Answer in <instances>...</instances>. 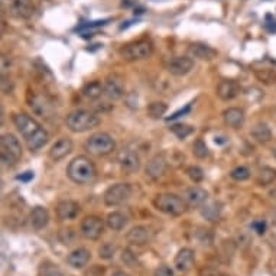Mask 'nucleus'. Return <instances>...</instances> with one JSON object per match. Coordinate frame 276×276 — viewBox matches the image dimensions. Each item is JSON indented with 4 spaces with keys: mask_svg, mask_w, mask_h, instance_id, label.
I'll list each match as a JSON object with an SVG mask.
<instances>
[{
    "mask_svg": "<svg viewBox=\"0 0 276 276\" xmlns=\"http://www.w3.org/2000/svg\"><path fill=\"white\" fill-rule=\"evenodd\" d=\"M186 175L195 184H198V183H201L204 180V171L200 166H197V165H192V166L186 168Z\"/></svg>",
    "mask_w": 276,
    "mask_h": 276,
    "instance_id": "35",
    "label": "nucleus"
},
{
    "mask_svg": "<svg viewBox=\"0 0 276 276\" xmlns=\"http://www.w3.org/2000/svg\"><path fill=\"white\" fill-rule=\"evenodd\" d=\"M55 213L61 221H72L80 214V206L72 200H62L55 206Z\"/></svg>",
    "mask_w": 276,
    "mask_h": 276,
    "instance_id": "17",
    "label": "nucleus"
},
{
    "mask_svg": "<svg viewBox=\"0 0 276 276\" xmlns=\"http://www.w3.org/2000/svg\"><path fill=\"white\" fill-rule=\"evenodd\" d=\"M74 148V143L69 138H61L58 139L49 149V158L54 161V162H60L64 158H67L68 155L71 154Z\"/></svg>",
    "mask_w": 276,
    "mask_h": 276,
    "instance_id": "21",
    "label": "nucleus"
},
{
    "mask_svg": "<svg viewBox=\"0 0 276 276\" xmlns=\"http://www.w3.org/2000/svg\"><path fill=\"white\" fill-rule=\"evenodd\" d=\"M223 120L231 129H242L246 122L245 112L239 107H229L223 112Z\"/></svg>",
    "mask_w": 276,
    "mask_h": 276,
    "instance_id": "24",
    "label": "nucleus"
},
{
    "mask_svg": "<svg viewBox=\"0 0 276 276\" xmlns=\"http://www.w3.org/2000/svg\"><path fill=\"white\" fill-rule=\"evenodd\" d=\"M31 109L41 117H45L46 115H49L51 112V104L48 103V100L45 97H39V95H33L31 100Z\"/></svg>",
    "mask_w": 276,
    "mask_h": 276,
    "instance_id": "30",
    "label": "nucleus"
},
{
    "mask_svg": "<svg viewBox=\"0 0 276 276\" xmlns=\"http://www.w3.org/2000/svg\"><path fill=\"white\" fill-rule=\"evenodd\" d=\"M7 10L16 19H29L35 7L32 0H7Z\"/></svg>",
    "mask_w": 276,
    "mask_h": 276,
    "instance_id": "13",
    "label": "nucleus"
},
{
    "mask_svg": "<svg viewBox=\"0 0 276 276\" xmlns=\"http://www.w3.org/2000/svg\"><path fill=\"white\" fill-rule=\"evenodd\" d=\"M12 120H13L15 127L18 129V132L25 139L29 151L36 152L48 143V140H49L48 132L32 116L26 115V113H15Z\"/></svg>",
    "mask_w": 276,
    "mask_h": 276,
    "instance_id": "1",
    "label": "nucleus"
},
{
    "mask_svg": "<svg viewBox=\"0 0 276 276\" xmlns=\"http://www.w3.org/2000/svg\"><path fill=\"white\" fill-rule=\"evenodd\" d=\"M44 266V265H42ZM42 275L44 276H64L62 275V272L57 268V265H51L49 263V266H44V272H42Z\"/></svg>",
    "mask_w": 276,
    "mask_h": 276,
    "instance_id": "39",
    "label": "nucleus"
},
{
    "mask_svg": "<svg viewBox=\"0 0 276 276\" xmlns=\"http://www.w3.org/2000/svg\"><path fill=\"white\" fill-rule=\"evenodd\" d=\"M250 136L257 142V143H268L272 140V130L266 123H256L252 130H250Z\"/></svg>",
    "mask_w": 276,
    "mask_h": 276,
    "instance_id": "25",
    "label": "nucleus"
},
{
    "mask_svg": "<svg viewBox=\"0 0 276 276\" xmlns=\"http://www.w3.org/2000/svg\"><path fill=\"white\" fill-rule=\"evenodd\" d=\"M49 223V213L45 207L36 206L32 208V211L29 213V226L35 231H41L44 230Z\"/></svg>",
    "mask_w": 276,
    "mask_h": 276,
    "instance_id": "23",
    "label": "nucleus"
},
{
    "mask_svg": "<svg viewBox=\"0 0 276 276\" xmlns=\"http://www.w3.org/2000/svg\"><path fill=\"white\" fill-rule=\"evenodd\" d=\"M166 168H168V163L163 155H154L145 166V175L151 180H159L161 177L165 175Z\"/></svg>",
    "mask_w": 276,
    "mask_h": 276,
    "instance_id": "16",
    "label": "nucleus"
},
{
    "mask_svg": "<svg viewBox=\"0 0 276 276\" xmlns=\"http://www.w3.org/2000/svg\"><path fill=\"white\" fill-rule=\"evenodd\" d=\"M189 109H191V104H186V106H185V109H183V110H180V112H177L175 115H172V116L169 117V120H174V119H178V117H180L181 115L184 116L185 113H188V112H189Z\"/></svg>",
    "mask_w": 276,
    "mask_h": 276,
    "instance_id": "44",
    "label": "nucleus"
},
{
    "mask_svg": "<svg viewBox=\"0 0 276 276\" xmlns=\"http://www.w3.org/2000/svg\"><path fill=\"white\" fill-rule=\"evenodd\" d=\"M104 272H106V269L103 266L94 265L89 271H86V275L84 276H104Z\"/></svg>",
    "mask_w": 276,
    "mask_h": 276,
    "instance_id": "41",
    "label": "nucleus"
},
{
    "mask_svg": "<svg viewBox=\"0 0 276 276\" xmlns=\"http://www.w3.org/2000/svg\"><path fill=\"white\" fill-rule=\"evenodd\" d=\"M22 158V145L19 139L12 133L1 135L0 139V159L1 163L7 168L15 166Z\"/></svg>",
    "mask_w": 276,
    "mask_h": 276,
    "instance_id": "5",
    "label": "nucleus"
},
{
    "mask_svg": "<svg viewBox=\"0 0 276 276\" xmlns=\"http://www.w3.org/2000/svg\"><path fill=\"white\" fill-rule=\"evenodd\" d=\"M106 223L97 215H87L80 224V233L87 240H98L104 233Z\"/></svg>",
    "mask_w": 276,
    "mask_h": 276,
    "instance_id": "9",
    "label": "nucleus"
},
{
    "mask_svg": "<svg viewBox=\"0 0 276 276\" xmlns=\"http://www.w3.org/2000/svg\"><path fill=\"white\" fill-rule=\"evenodd\" d=\"M154 207L158 211L171 215V217H180V215L184 214L188 208L183 197H180L177 194H171V192L156 195L154 200Z\"/></svg>",
    "mask_w": 276,
    "mask_h": 276,
    "instance_id": "4",
    "label": "nucleus"
},
{
    "mask_svg": "<svg viewBox=\"0 0 276 276\" xmlns=\"http://www.w3.org/2000/svg\"><path fill=\"white\" fill-rule=\"evenodd\" d=\"M122 260L123 263H126L129 268H135L138 265V259L136 256L130 252V250H124L122 253Z\"/></svg>",
    "mask_w": 276,
    "mask_h": 276,
    "instance_id": "38",
    "label": "nucleus"
},
{
    "mask_svg": "<svg viewBox=\"0 0 276 276\" xmlns=\"http://www.w3.org/2000/svg\"><path fill=\"white\" fill-rule=\"evenodd\" d=\"M194 263H195V253L189 247H183L174 259V266L181 274L191 271Z\"/></svg>",
    "mask_w": 276,
    "mask_h": 276,
    "instance_id": "18",
    "label": "nucleus"
},
{
    "mask_svg": "<svg viewBox=\"0 0 276 276\" xmlns=\"http://www.w3.org/2000/svg\"><path fill=\"white\" fill-rule=\"evenodd\" d=\"M32 178H33V172H25L23 175L18 177V180H21V181H29Z\"/></svg>",
    "mask_w": 276,
    "mask_h": 276,
    "instance_id": "45",
    "label": "nucleus"
},
{
    "mask_svg": "<svg viewBox=\"0 0 276 276\" xmlns=\"http://www.w3.org/2000/svg\"><path fill=\"white\" fill-rule=\"evenodd\" d=\"M133 188L132 185L127 183H117V184L110 185L104 195H103V201L107 207H117L122 206L123 203H126L130 197H132Z\"/></svg>",
    "mask_w": 276,
    "mask_h": 276,
    "instance_id": "8",
    "label": "nucleus"
},
{
    "mask_svg": "<svg viewBox=\"0 0 276 276\" xmlns=\"http://www.w3.org/2000/svg\"><path fill=\"white\" fill-rule=\"evenodd\" d=\"M154 54V44L148 39H139L123 45L120 55L124 61L138 62L151 58Z\"/></svg>",
    "mask_w": 276,
    "mask_h": 276,
    "instance_id": "7",
    "label": "nucleus"
},
{
    "mask_svg": "<svg viewBox=\"0 0 276 276\" xmlns=\"http://www.w3.org/2000/svg\"><path fill=\"white\" fill-rule=\"evenodd\" d=\"M103 83H104V97L112 100V101L120 100L123 95L126 94L124 80L119 74L107 75Z\"/></svg>",
    "mask_w": 276,
    "mask_h": 276,
    "instance_id": "10",
    "label": "nucleus"
},
{
    "mask_svg": "<svg viewBox=\"0 0 276 276\" xmlns=\"http://www.w3.org/2000/svg\"><path fill=\"white\" fill-rule=\"evenodd\" d=\"M90 259H92L90 250L86 247H78L67 256V263L72 269H83L89 265Z\"/></svg>",
    "mask_w": 276,
    "mask_h": 276,
    "instance_id": "20",
    "label": "nucleus"
},
{
    "mask_svg": "<svg viewBox=\"0 0 276 276\" xmlns=\"http://www.w3.org/2000/svg\"><path fill=\"white\" fill-rule=\"evenodd\" d=\"M218 52L214 48L206 45V44H191L188 46V57L192 60H200V61H213L217 58Z\"/></svg>",
    "mask_w": 276,
    "mask_h": 276,
    "instance_id": "19",
    "label": "nucleus"
},
{
    "mask_svg": "<svg viewBox=\"0 0 276 276\" xmlns=\"http://www.w3.org/2000/svg\"><path fill=\"white\" fill-rule=\"evenodd\" d=\"M71 233H72V230H71V229H68V230H62L61 237H64V234H71ZM62 242H64V245H69V243H71L68 237H65V239H64Z\"/></svg>",
    "mask_w": 276,
    "mask_h": 276,
    "instance_id": "46",
    "label": "nucleus"
},
{
    "mask_svg": "<svg viewBox=\"0 0 276 276\" xmlns=\"http://www.w3.org/2000/svg\"><path fill=\"white\" fill-rule=\"evenodd\" d=\"M252 227H253V230L257 233V234H265V231H266V223L265 221H262V220H257V221H254L253 224H252Z\"/></svg>",
    "mask_w": 276,
    "mask_h": 276,
    "instance_id": "43",
    "label": "nucleus"
},
{
    "mask_svg": "<svg viewBox=\"0 0 276 276\" xmlns=\"http://www.w3.org/2000/svg\"><path fill=\"white\" fill-rule=\"evenodd\" d=\"M126 240L133 246L148 245L151 240V230L145 226H135L127 231Z\"/></svg>",
    "mask_w": 276,
    "mask_h": 276,
    "instance_id": "22",
    "label": "nucleus"
},
{
    "mask_svg": "<svg viewBox=\"0 0 276 276\" xmlns=\"http://www.w3.org/2000/svg\"><path fill=\"white\" fill-rule=\"evenodd\" d=\"M112 276H129V275H126L124 272H115Z\"/></svg>",
    "mask_w": 276,
    "mask_h": 276,
    "instance_id": "47",
    "label": "nucleus"
},
{
    "mask_svg": "<svg viewBox=\"0 0 276 276\" xmlns=\"http://www.w3.org/2000/svg\"><path fill=\"white\" fill-rule=\"evenodd\" d=\"M221 207H223V206H221L218 201L206 203V204H203V208H201V215H203L206 220L211 221V223L218 221V220H220V217H221V210H223Z\"/></svg>",
    "mask_w": 276,
    "mask_h": 276,
    "instance_id": "27",
    "label": "nucleus"
},
{
    "mask_svg": "<svg viewBox=\"0 0 276 276\" xmlns=\"http://www.w3.org/2000/svg\"><path fill=\"white\" fill-rule=\"evenodd\" d=\"M242 94V86L234 80H221L217 86V95L223 101H231Z\"/></svg>",
    "mask_w": 276,
    "mask_h": 276,
    "instance_id": "14",
    "label": "nucleus"
},
{
    "mask_svg": "<svg viewBox=\"0 0 276 276\" xmlns=\"http://www.w3.org/2000/svg\"><path fill=\"white\" fill-rule=\"evenodd\" d=\"M169 130L178 138V139H181V140H184L185 138H188L189 135H192L194 133V127L192 126H189V124H184V123H177V124H172L171 127H169Z\"/></svg>",
    "mask_w": 276,
    "mask_h": 276,
    "instance_id": "31",
    "label": "nucleus"
},
{
    "mask_svg": "<svg viewBox=\"0 0 276 276\" xmlns=\"http://www.w3.org/2000/svg\"><path fill=\"white\" fill-rule=\"evenodd\" d=\"M166 71L175 77H184L194 68V60L191 57H172L166 61Z\"/></svg>",
    "mask_w": 276,
    "mask_h": 276,
    "instance_id": "12",
    "label": "nucleus"
},
{
    "mask_svg": "<svg viewBox=\"0 0 276 276\" xmlns=\"http://www.w3.org/2000/svg\"><path fill=\"white\" fill-rule=\"evenodd\" d=\"M166 110H168V106H166L163 101H154V103H151V104L148 106V109H146L148 115H149L152 119H161V117L166 113Z\"/></svg>",
    "mask_w": 276,
    "mask_h": 276,
    "instance_id": "32",
    "label": "nucleus"
},
{
    "mask_svg": "<svg viewBox=\"0 0 276 276\" xmlns=\"http://www.w3.org/2000/svg\"><path fill=\"white\" fill-rule=\"evenodd\" d=\"M127 224V217L120 211H113L106 217V226L113 231H120Z\"/></svg>",
    "mask_w": 276,
    "mask_h": 276,
    "instance_id": "29",
    "label": "nucleus"
},
{
    "mask_svg": "<svg viewBox=\"0 0 276 276\" xmlns=\"http://www.w3.org/2000/svg\"><path fill=\"white\" fill-rule=\"evenodd\" d=\"M81 94L87 98V100H97L101 95H104V83L94 80L87 83L83 89H81Z\"/></svg>",
    "mask_w": 276,
    "mask_h": 276,
    "instance_id": "26",
    "label": "nucleus"
},
{
    "mask_svg": "<svg viewBox=\"0 0 276 276\" xmlns=\"http://www.w3.org/2000/svg\"><path fill=\"white\" fill-rule=\"evenodd\" d=\"M115 253H116V246L112 245V243H104V245H101L98 247V256H100V259L110 260V259H113Z\"/></svg>",
    "mask_w": 276,
    "mask_h": 276,
    "instance_id": "36",
    "label": "nucleus"
},
{
    "mask_svg": "<svg viewBox=\"0 0 276 276\" xmlns=\"http://www.w3.org/2000/svg\"><path fill=\"white\" fill-rule=\"evenodd\" d=\"M230 177H231L234 181L242 183V181H246V180L250 178V171H249L246 166H236L234 169H231Z\"/></svg>",
    "mask_w": 276,
    "mask_h": 276,
    "instance_id": "37",
    "label": "nucleus"
},
{
    "mask_svg": "<svg viewBox=\"0 0 276 276\" xmlns=\"http://www.w3.org/2000/svg\"><path fill=\"white\" fill-rule=\"evenodd\" d=\"M84 149L92 156L103 158V156H107L116 151V142L109 133L97 132V133H92V136L86 140Z\"/></svg>",
    "mask_w": 276,
    "mask_h": 276,
    "instance_id": "6",
    "label": "nucleus"
},
{
    "mask_svg": "<svg viewBox=\"0 0 276 276\" xmlns=\"http://www.w3.org/2000/svg\"><path fill=\"white\" fill-rule=\"evenodd\" d=\"M276 181V169L271 166H263L256 175V184L259 186H269Z\"/></svg>",
    "mask_w": 276,
    "mask_h": 276,
    "instance_id": "28",
    "label": "nucleus"
},
{
    "mask_svg": "<svg viewBox=\"0 0 276 276\" xmlns=\"http://www.w3.org/2000/svg\"><path fill=\"white\" fill-rule=\"evenodd\" d=\"M1 92H3V94H10V92H13V83L4 74L1 77Z\"/></svg>",
    "mask_w": 276,
    "mask_h": 276,
    "instance_id": "40",
    "label": "nucleus"
},
{
    "mask_svg": "<svg viewBox=\"0 0 276 276\" xmlns=\"http://www.w3.org/2000/svg\"><path fill=\"white\" fill-rule=\"evenodd\" d=\"M117 163L123 174L132 175L140 169V158L139 155L130 149H123L117 154Z\"/></svg>",
    "mask_w": 276,
    "mask_h": 276,
    "instance_id": "11",
    "label": "nucleus"
},
{
    "mask_svg": "<svg viewBox=\"0 0 276 276\" xmlns=\"http://www.w3.org/2000/svg\"><path fill=\"white\" fill-rule=\"evenodd\" d=\"M154 276H175V275H174V271H172L169 266L162 265V266H159V268L155 271Z\"/></svg>",
    "mask_w": 276,
    "mask_h": 276,
    "instance_id": "42",
    "label": "nucleus"
},
{
    "mask_svg": "<svg viewBox=\"0 0 276 276\" xmlns=\"http://www.w3.org/2000/svg\"><path fill=\"white\" fill-rule=\"evenodd\" d=\"M254 74H256L257 80L265 83V84H275L276 83V71H274V69H269V68L256 69Z\"/></svg>",
    "mask_w": 276,
    "mask_h": 276,
    "instance_id": "33",
    "label": "nucleus"
},
{
    "mask_svg": "<svg viewBox=\"0 0 276 276\" xmlns=\"http://www.w3.org/2000/svg\"><path fill=\"white\" fill-rule=\"evenodd\" d=\"M274 156L276 158V146H275V149H274Z\"/></svg>",
    "mask_w": 276,
    "mask_h": 276,
    "instance_id": "49",
    "label": "nucleus"
},
{
    "mask_svg": "<svg viewBox=\"0 0 276 276\" xmlns=\"http://www.w3.org/2000/svg\"><path fill=\"white\" fill-rule=\"evenodd\" d=\"M67 175L74 184L89 185L97 178V168L89 156L78 155L68 163Z\"/></svg>",
    "mask_w": 276,
    "mask_h": 276,
    "instance_id": "2",
    "label": "nucleus"
},
{
    "mask_svg": "<svg viewBox=\"0 0 276 276\" xmlns=\"http://www.w3.org/2000/svg\"><path fill=\"white\" fill-rule=\"evenodd\" d=\"M274 224L276 226V208H275V211H274Z\"/></svg>",
    "mask_w": 276,
    "mask_h": 276,
    "instance_id": "48",
    "label": "nucleus"
},
{
    "mask_svg": "<svg viewBox=\"0 0 276 276\" xmlns=\"http://www.w3.org/2000/svg\"><path fill=\"white\" fill-rule=\"evenodd\" d=\"M100 117L97 113H94L92 110H86V109H80V110H74L71 112L67 119L65 124L67 127L74 132V133H84L89 132L94 127H97L100 124Z\"/></svg>",
    "mask_w": 276,
    "mask_h": 276,
    "instance_id": "3",
    "label": "nucleus"
},
{
    "mask_svg": "<svg viewBox=\"0 0 276 276\" xmlns=\"http://www.w3.org/2000/svg\"><path fill=\"white\" fill-rule=\"evenodd\" d=\"M183 198L185 200L186 206L188 207H201L203 204L207 203V198H208V192L201 188V186H197V185H192V186H188L183 194Z\"/></svg>",
    "mask_w": 276,
    "mask_h": 276,
    "instance_id": "15",
    "label": "nucleus"
},
{
    "mask_svg": "<svg viewBox=\"0 0 276 276\" xmlns=\"http://www.w3.org/2000/svg\"><path fill=\"white\" fill-rule=\"evenodd\" d=\"M192 154L195 158L198 159H206L210 156V151H208V146L206 145V142L203 139H197L192 145Z\"/></svg>",
    "mask_w": 276,
    "mask_h": 276,
    "instance_id": "34",
    "label": "nucleus"
}]
</instances>
